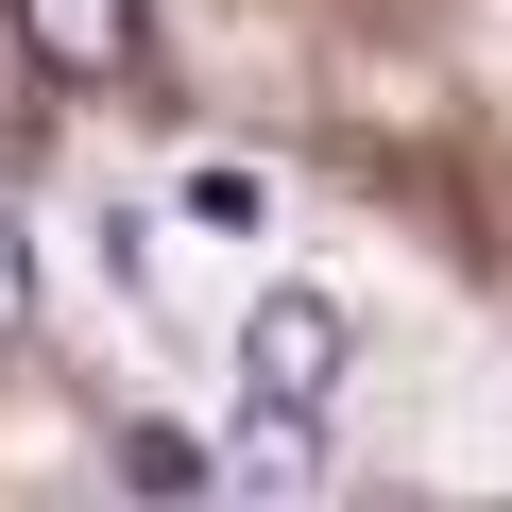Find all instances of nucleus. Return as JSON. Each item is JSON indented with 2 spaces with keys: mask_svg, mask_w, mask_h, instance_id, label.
<instances>
[{
  "mask_svg": "<svg viewBox=\"0 0 512 512\" xmlns=\"http://www.w3.org/2000/svg\"><path fill=\"white\" fill-rule=\"evenodd\" d=\"M342 359H359V325H342L325 291H256V325H239V410L325 427V410H342Z\"/></svg>",
  "mask_w": 512,
  "mask_h": 512,
  "instance_id": "1",
  "label": "nucleus"
},
{
  "mask_svg": "<svg viewBox=\"0 0 512 512\" xmlns=\"http://www.w3.org/2000/svg\"><path fill=\"white\" fill-rule=\"evenodd\" d=\"M137 35H154L137 0H18V52H35L52 86H120V69H137Z\"/></svg>",
  "mask_w": 512,
  "mask_h": 512,
  "instance_id": "2",
  "label": "nucleus"
},
{
  "mask_svg": "<svg viewBox=\"0 0 512 512\" xmlns=\"http://www.w3.org/2000/svg\"><path fill=\"white\" fill-rule=\"evenodd\" d=\"M120 478H154V495H188V478H205V444H188V427H120Z\"/></svg>",
  "mask_w": 512,
  "mask_h": 512,
  "instance_id": "3",
  "label": "nucleus"
},
{
  "mask_svg": "<svg viewBox=\"0 0 512 512\" xmlns=\"http://www.w3.org/2000/svg\"><path fill=\"white\" fill-rule=\"evenodd\" d=\"M35 325V256H18V222H0V342Z\"/></svg>",
  "mask_w": 512,
  "mask_h": 512,
  "instance_id": "4",
  "label": "nucleus"
}]
</instances>
